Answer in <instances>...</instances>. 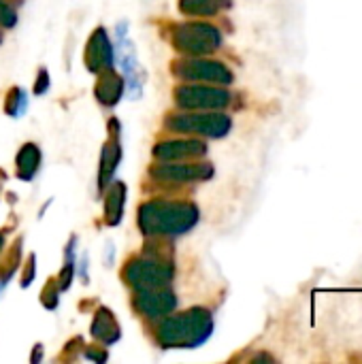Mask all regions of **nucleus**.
Segmentation results:
<instances>
[{
    "mask_svg": "<svg viewBox=\"0 0 362 364\" xmlns=\"http://www.w3.org/2000/svg\"><path fill=\"white\" fill-rule=\"evenodd\" d=\"M198 222V207L188 200H149L139 209V228L145 237H179Z\"/></svg>",
    "mask_w": 362,
    "mask_h": 364,
    "instance_id": "nucleus-1",
    "label": "nucleus"
},
{
    "mask_svg": "<svg viewBox=\"0 0 362 364\" xmlns=\"http://www.w3.org/2000/svg\"><path fill=\"white\" fill-rule=\"evenodd\" d=\"M213 333V318L207 309L194 307L179 316L166 318L156 333L164 350H194L203 346Z\"/></svg>",
    "mask_w": 362,
    "mask_h": 364,
    "instance_id": "nucleus-2",
    "label": "nucleus"
},
{
    "mask_svg": "<svg viewBox=\"0 0 362 364\" xmlns=\"http://www.w3.org/2000/svg\"><path fill=\"white\" fill-rule=\"evenodd\" d=\"M177 51L186 55H207L222 45V34L218 28L205 21H188L173 28L171 36Z\"/></svg>",
    "mask_w": 362,
    "mask_h": 364,
    "instance_id": "nucleus-3",
    "label": "nucleus"
},
{
    "mask_svg": "<svg viewBox=\"0 0 362 364\" xmlns=\"http://www.w3.org/2000/svg\"><path fill=\"white\" fill-rule=\"evenodd\" d=\"M173 264L164 258H139L130 260L124 269L126 282L134 290H154L166 288L173 282Z\"/></svg>",
    "mask_w": 362,
    "mask_h": 364,
    "instance_id": "nucleus-4",
    "label": "nucleus"
},
{
    "mask_svg": "<svg viewBox=\"0 0 362 364\" xmlns=\"http://www.w3.org/2000/svg\"><path fill=\"white\" fill-rule=\"evenodd\" d=\"M166 128L175 132L220 139L230 132L233 122L224 113H177V115L166 117Z\"/></svg>",
    "mask_w": 362,
    "mask_h": 364,
    "instance_id": "nucleus-5",
    "label": "nucleus"
},
{
    "mask_svg": "<svg viewBox=\"0 0 362 364\" xmlns=\"http://www.w3.org/2000/svg\"><path fill=\"white\" fill-rule=\"evenodd\" d=\"M171 70L181 79L203 81V83L228 85L235 79L228 66H224L222 62H215V60H207V58H181L171 66Z\"/></svg>",
    "mask_w": 362,
    "mask_h": 364,
    "instance_id": "nucleus-6",
    "label": "nucleus"
},
{
    "mask_svg": "<svg viewBox=\"0 0 362 364\" xmlns=\"http://www.w3.org/2000/svg\"><path fill=\"white\" fill-rule=\"evenodd\" d=\"M230 102V92L224 87H209V85H183L175 92V105L179 109H224Z\"/></svg>",
    "mask_w": 362,
    "mask_h": 364,
    "instance_id": "nucleus-7",
    "label": "nucleus"
},
{
    "mask_svg": "<svg viewBox=\"0 0 362 364\" xmlns=\"http://www.w3.org/2000/svg\"><path fill=\"white\" fill-rule=\"evenodd\" d=\"M149 175L158 181L169 183H192V181H205L211 179L213 166L207 162H160L158 166H151Z\"/></svg>",
    "mask_w": 362,
    "mask_h": 364,
    "instance_id": "nucleus-8",
    "label": "nucleus"
},
{
    "mask_svg": "<svg viewBox=\"0 0 362 364\" xmlns=\"http://www.w3.org/2000/svg\"><path fill=\"white\" fill-rule=\"evenodd\" d=\"M134 307L139 314H143L145 318H164L169 314H173V309L177 307V299L171 290L166 288H154V290H137L134 296Z\"/></svg>",
    "mask_w": 362,
    "mask_h": 364,
    "instance_id": "nucleus-9",
    "label": "nucleus"
},
{
    "mask_svg": "<svg viewBox=\"0 0 362 364\" xmlns=\"http://www.w3.org/2000/svg\"><path fill=\"white\" fill-rule=\"evenodd\" d=\"M113 47L102 28H96L90 36V43L85 47V66L90 73L100 75L107 70H113Z\"/></svg>",
    "mask_w": 362,
    "mask_h": 364,
    "instance_id": "nucleus-10",
    "label": "nucleus"
},
{
    "mask_svg": "<svg viewBox=\"0 0 362 364\" xmlns=\"http://www.w3.org/2000/svg\"><path fill=\"white\" fill-rule=\"evenodd\" d=\"M207 154V143L196 139H181V141H162L154 147V158L160 162H179L190 158H203Z\"/></svg>",
    "mask_w": 362,
    "mask_h": 364,
    "instance_id": "nucleus-11",
    "label": "nucleus"
},
{
    "mask_svg": "<svg viewBox=\"0 0 362 364\" xmlns=\"http://www.w3.org/2000/svg\"><path fill=\"white\" fill-rule=\"evenodd\" d=\"M115 119H111V130H113V141L105 143L102 147V156H100V173H98V186L105 188L113 175H115V168L119 164V158H122V149H119V143H117V130H115Z\"/></svg>",
    "mask_w": 362,
    "mask_h": 364,
    "instance_id": "nucleus-12",
    "label": "nucleus"
},
{
    "mask_svg": "<svg viewBox=\"0 0 362 364\" xmlns=\"http://www.w3.org/2000/svg\"><path fill=\"white\" fill-rule=\"evenodd\" d=\"M122 96H124V81H122V77L115 75L113 70L100 73V81L96 85L98 102L105 105V107H115Z\"/></svg>",
    "mask_w": 362,
    "mask_h": 364,
    "instance_id": "nucleus-13",
    "label": "nucleus"
},
{
    "mask_svg": "<svg viewBox=\"0 0 362 364\" xmlns=\"http://www.w3.org/2000/svg\"><path fill=\"white\" fill-rule=\"evenodd\" d=\"M92 335L98 341H102L105 346H111L119 339V335H122L119 326H117V322L109 309H98V314L92 322Z\"/></svg>",
    "mask_w": 362,
    "mask_h": 364,
    "instance_id": "nucleus-14",
    "label": "nucleus"
},
{
    "mask_svg": "<svg viewBox=\"0 0 362 364\" xmlns=\"http://www.w3.org/2000/svg\"><path fill=\"white\" fill-rule=\"evenodd\" d=\"M124 203H126V186L115 183L105 198V222L109 226H117L124 215Z\"/></svg>",
    "mask_w": 362,
    "mask_h": 364,
    "instance_id": "nucleus-15",
    "label": "nucleus"
},
{
    "mask_svg": "<svg viewBox=\"0 0 362 364\" xmlns=\"http://www.w3.org/2000/svg\"><path fill=\"white\" fill-rule=\"evenodd\" d=\"M41 162V151L36 145L28 143L21 147V151L17 154V175L21 179H32V175L36 173Z\"/></svg>",
    "mask_w": 362,
    "mask_h": 364,
    "instance_id": "nucleus-16",
    "label": "nucleus"
},
{
    "mask_svg": "<svg viewBox=\"0 0 362 364\" xmlns=\"http://www.w3.org/2000/svg\"><path fill=\"white\" fill-rule=\"evenodd\" d=\"M230 0H179V6L186 15H215Z\"/></svg>",
    "mask_w": 362,
    "mask_h": 364,
    "instance_id": "nucleus-17",
    "label": "nucleus"
},
{
    "mask_svg": "<svg viewBox=\"0 0 362 364\" xmlns=\"http://www.w3.org/2000/svg\"><path fill=\"white\" fill-rule=\"evenodd\" d=\"M26 107H28V100H26V94H23V90H11V94H9V98H6V113L9 115H21L23 111H26Z\"/></svg>",
    "mask_w": 362,
    "mask_h": 364,
    "instance_id": "nucleus-18",
    "label": "nucleus"
},
{
    "mask_svg": "<svg viewBox=\"0 0 362 364\" xmlns=\"http://www.w3.org/2000/svg\"><path fill=\"white\" fill-rule=\"evenodd\" d=\"M15 21H17V15H15L13 6H9L4 0H0V26L11 28V26H15Z\"/></svg>",
    "mask_w": 362,
    "mask_h": 364,
    "instance_id": "nucleus-19",
    "label": "nucleus"
},
{
    "mask_svg": "<svg viewBox=\"0 0 362 364\" xmlns=\"http://www.w3.org/2000/svg\"><path fill=\"white\" fill-rule=\"evenodd\" d=\"M47 83H49L47 73H45V70H41V81H38V83H34V92H36V94H43V92L47 90Z\"/></svg>",
    "mask_w": 362,
    "mask_h": 364,
    "instance_id": "nucleus-20",
    "label": "nucleus"
},
{
    "mask_svg": "<svg viewBox=\"0 0 362 364\" xmlns=\"http://www.w3.org/2000/svg\"><path fill=\"white\" fill-rule=\"evenodd\" d=\"M32 275H34V256L28 260V269H26V275H23V286H28L32 282Z\"/></svg>",
    "mask_w": 362,
    "mask_h": 364,
    "instance_id": "nucleus-21",
    "label": "nucleus"
},
{
    "mask_svg": "<svg viewBox=\"0 0 362 364\" xmlns=\"http://www.w3.org/2000/svg\"><path fill=\"white\" fill-rule=\"evenodd\" d=\"M2 245H4V237L0 235V250H2Z\"/></svg>",
    "mask_w": 362,
    "mask_h": 364,
    "instance_id": "nucleus-22",
    "label": "nucleus"
},
{
    "mask_svg": "<svg viewBox=\"0 0 362 364\" xmlns=\"http://www.w3.org/2000/svg\"><path fill=\"white\" fill-rule=\"evenodd\" d=\"M0 41H2V32H0Z\"/></svg>",
    "mask_w": 362,
    "mask_h": 364,
    "instance_id": "nucleus-23",
    "label": "nucleus"
}]
</instances>
